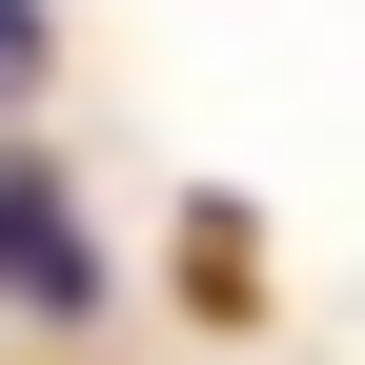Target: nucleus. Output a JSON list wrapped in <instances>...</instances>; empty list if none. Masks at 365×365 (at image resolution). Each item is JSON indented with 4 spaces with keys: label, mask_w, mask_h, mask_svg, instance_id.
Returning <instances> with one entry per match:
<instances>
[{
    "label": "nucleus",
    "mask_w": 365,
    "mask_h": 365,
    "mask_svg": "<svg viewBox=\"0 0 365 365\" xmlns=\"http://www.w3.org/2000/svg\"><path fill=\"white\" fill-rule=\"evenodd\" d=\"M0 284H21V304H81V284H102V264L61 244V203H41V182H0Z\"/></svg>",
    "instance_id": "nucleus-1"
},
{
    "label": "nucleus",
    "mask_w": 365,
    "mask_h": 365,
    "mask_svg": "<svg viewBox=\"0 0 365 365\" xmlns=\"http://www.w3.org/2000/svg\"><path fill=\"white\" fill-rule=\"evenodd\" d=\"M21 81H41V0H0V102H21Z\"/></svg>",
    "instance_id": "nucleus-2"
}]
</instances>
